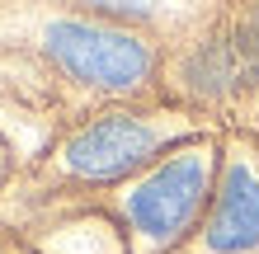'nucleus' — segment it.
Returning a JSON list of instances; mask_svg holds the SVG:
<instances>
[{
    "mask_svg": "<svg viewBox=\"0 0 259 254\" xmlns=\"http://www.w3.org/2000/svg\"><path fill=\"white\" fill-rule=\"evenodd\" d=\"M48 47L75 80H90L104 89H132L151 71V52L132 33L85 24V19H57L48 28Z\"/></svg>",
    "mask_w": 259,
    "mask_h": 254,
    "instance_id": "1",
    "label": "nucleus"
},
{
    "mask_svg": "<svg viewBox=\"0 0 259 254\" xmlns=\"http://www.w3.org/2000/svg\"><path fill=\"white\" fill-rule=\"evenodd\" d=\"M203 193H207V151H184L132 188L127 217L146 240L165 245L198 217Z\"/></svg>",
    "mask_w": 259,
    "mask_h": 254,
    "instance_id": "2",
    "label": "nucleus"
},
{
    "mask_svg": "<svg viewBox=\"0 0 259 254\" xmlns=\"http://www.w3.org/2000/svg\"><path fill=\"white\" fill-rule=\"evenodd\" d=\"M160 141H165V127L146 123V118L113 113V118L90 123L85 132H75L66 146V165L80 179H118L132 165H142Z\"/></svg>",
    "mask_w": 259,
    "mask_h": 254,
    "instance_id": "3",
    "label": "nucleus"
},
{
    "mask_svg": "<svg viewBox=\"0 0 259 254\" xmlns=\"http://www.w3.org/2000/svg\"><path fill=\"white\" fill-rule=\"evenodd\" d=\"M212 254H250L259 249V174L250 160H231L217 188V212L207 226Z\"/></svg>",
    "mask_w": 259,
    "mask_h": 254,
    "instance_id": "4",
    "label": "nucleus"
},
{
    "mask_svg": "<svg viewBox=\"0 0 259 254\" xmlns=\"http://www.w3.org/2000/svg\"><path fill=\"white\" fill-rule=\"evenodd\" d=\"M0 174H5V156H0Z\"/></svg>",
    "mask_w": 259,
    "mask_h": 254,
    "instance_id": "5",
    "label": "nucleus"
}]
</instances>
